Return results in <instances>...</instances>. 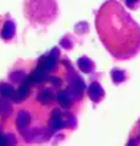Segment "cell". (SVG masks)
I'll use <instances>...</instances> for the list:
<instances>
[{"label":"cell","instance_id":"cell-1","mask_svg":"<svg viewBox=\"0 0 140 146\" xmlns=\"http://www.w3.org/2000/svg\"><path fill=\"white\" fill-rule=\"evenodd\" d=\"M97 35L117 60H127L140 52V26L117 0H107L96 13Z\"/></svg>","mask_w":140,"mask_h":146},{"label":"cell","instance_id":"cell-2","mask_svg":"<svg viewBox=\"0 0 140 146\" xmlns=\"http://www.w3.org/2000/svg\"><path fill=\"white\" fill-rule=\"evenodd\" d=\"M26 17L36 25H50L57 16L54 0H26Z\"/></svg>","mask_w":140,"mask_h":146},{"label":"cell","instance_id":"cell-3","mask_svg":"<svg viewBox=\"0 0 140 146\" xmlns=\"http://www.w3.org/2000/svg\"><path fill=\"white\" fill-rule=\"evenodd\" d=\"M3 23H2V27H0V37L6 42H10L13 37H15V33H16V26L13 23V20H10L7 16H3Z\"/></svg>","mask_w":140,"mask_h":146},{"label":"cell","instance_id":"cell-4","mask_svg":"<svg viewBox=\"0 0 140 146\" xmlns=\"http://www.w3.org/2000/svg\"><path fill=\"white\" fill-rule=\"evenodd\" d=\"M87 95H89V98H90L93 102L99 103V102L104 98V90H103V88H102L97 82H93V83L89 86V89H87Z\"/></svg>","mask_w":140,"mask_h":146},{"label":"cell","instance_id":"cell-5","mask_svg":"<svg viewBox=\"0 0 140 146\" xmlns=\"http://www.w3.org/2000/svg\"><path fill=\"white\" fill-rule=\"evenodd\" d=\"M77 66H79V69H82L86 73H90L94 69V63L89 57H80L79 62H77Z\"/></svg>","mask_w":140,"mask_h":146},{"label":"cell","instance_id":"cell-6","mask_svg":"<svg viewBox=\"0 0 140 146\" xmlns=\"http://www.w3.org/2000/svg\"><path fill=\"white\" fill-rule=\"evenodd\" d=\"M112 75H113V80H114V83L123 82V80H124V78H126L124 72H120V70H113Z\"/></svg>","mask_w":140,"mask_h":146},{"label":"cell","instance_id":"cell-7","mask_svg":"<svg viewBox=\"0 0 140 146\" xmlns=\"http://www.w3.org/2000/svg\"><path fill=\"white\" fill-rule=\"evenodd\" d=\"M126 5L130 9H137L139 5H140V0H126Z\"/></svg>","mask_w":140,"mask_h":146}]
</instances>
